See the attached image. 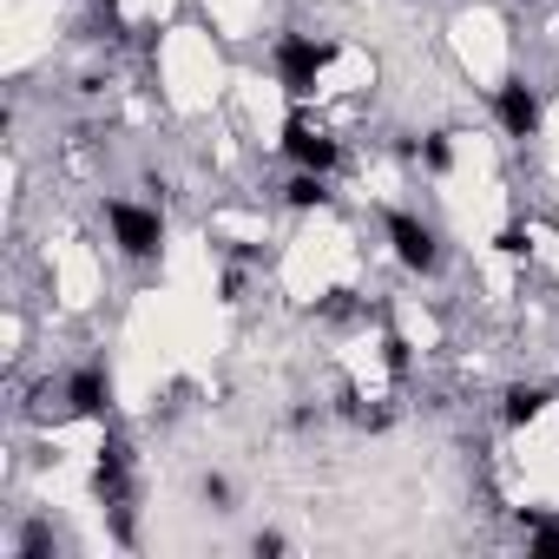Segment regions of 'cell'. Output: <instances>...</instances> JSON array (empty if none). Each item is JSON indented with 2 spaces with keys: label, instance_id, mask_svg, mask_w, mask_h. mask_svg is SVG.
I'll list each match as a JSON object with an SVG mask.
<instances>
[{
  "label": "cell",
  "instance_id": "cell-13",
  "mask_svg": "<svg viewBox=\"0 0 559 559\" xmlns=\"http://www.w3.org/2000/svg\"><path fill=\"white\" fill-rule=\"evenodd\" d=\"M204 500H211V507H230V480H224V474H211V480H204Z\"/></svg>",
  "mask_w": 559,
  "mask_h": 559
},
{
  "label": "cell",
  "instance_id": "cell-1",
  "mask_svg": "<svg viewBox=\"0 0 559 559\" xmlns=\"http://www.w3.org/2000/svg\"><path fill=\"white\" fill-rule=\"evenodd\" d=\"M336 60V47L330 40H310V34H284L276 40V80H284V93L290 99H304V93H317V80H323V67Z\"/></svg>",
  "mask_w": 559,
  "mask_h": 559
},
{
  "label": "cell",
  "instance_id": "cell-10",
  "mask_svg": "<svg viewBox=\"0 0 559 559\" xmlns=\"http://www.w3.org/2000/svg\"><path fill=\"white\" fill-rule=\"evenodd\" d=\"M526 526H533V533H526V552H533V559H559V520L526 513Z\"/></svg>",
  "mask_w": 559,
  "mask_h": 559
},
{
  "label": "cell",
  "instance_id": "cell-14",
  "mask_svg": "<svg viewBox=\"0 0 559 559\" xmlns=\"http://www.w3.org/2000/svg\"><path fill=\"white\" fill-rule=\"evenodd\" d=\"M99 8H119V0H99Z\"/></svg>",
  "mask_w": 559,
  "mask_h": 559
},
{
  "label": "cell",
  "instance_id": "cell-2",
  "mask_svg": "<svg viewBox=\"0 0 559 559\" xmlns=\"http://www.w3.org/2000/svg\"><path fill=\"white\" fill-rule=\"evenodd\" d=\"M106 224H112V243H119L126 257H158V250H165V217H158L152 204L112 198V204H106Z\"/></svg>",
  "mask_w": 559,
  "mask_h": 559
},
{
  "label": "cell",
  "instance_id": "cell-12",
  "mask_svg": "<svg viewBox=\"0 0 559 559\" xmlns=\"http://www.w3.org/2000/svg\"><path fill=\"white\" fill-rule=\"evenodd\" d=\"M382 362L402 376V369H408V343H402V336H389V343H382Z\"/></svg>",
  "mask_w": 559,
  "mask_h": 559
},
{
  "label": "cell",
  "instance_id": "cell-5",
  "mask_svg": "<svg viewBox=\"0 0 559 559\" xmlns=\"http://www.w3.org/2000/svg\"><path fill=\"white\" fill-rule=\"evenodd\" d=\"M493 112H500V126H507L513 139H533V132H539V93H533L520 73L493 86Z\"/></svg>",
  "mask_w": 559,
  "mask_h": 559
},
{
  "label": "cell",
  "instance_id": "cell-3",
  "mask_svg": "<svg viewBox=\"0 0 559 559\" xmlns=\"http://www.w3.org/2000/svg\"><path fill=\"white\" fill-rule=\"evenodd\" d=\"M389 243H395V257H402V270H435L441 263V237L415 217V211H389Z\"/></svg>",
  "mask_w": 559,
  "mask_h": 559
},
{
  "label": "cell",
  "instance_id": "cell-9",
  "mask_svg": "<svg viewBox=\"0 0 559 559\" xmlns=\"http://www.w3.org/2000/svg\"><path fill=\"white\" fill-rule=\"evenodd\" d=\"M284 204H290V211H317V204H330V185H323V171H297V178L284 185Z\"/></svg>",
  "mask_w": 559,
  "mask_h": 559
},
{
  "label": "cell",
  "instance_id": "cell-8",
  "mask_svg": "<svg viewBox=\"0 0 559 559\" xmlns=\"http://www.w3.org/2000/svg\"><path fill=\"white\" fill-rule=\"evenodd\" d=\"M546 402H552V395H546L539 382H513L500 415H507V428H526V421H539V415H546Z\"/></svg>",
  "mask_w": 559,
  "mask_h": 559
},
{
  "label": "cell",
  "instance_id": "cell-6",
  "mask_svg": "<svg viewBox=\"0 0 559 559\" xmlns=\"http://www.w3.org/2000/svg\"><path fill=\"white\" fill-rule=\"evenodd\" d=\"M126 441H106L99 448V467H93V493L106 500V507H126Z\"/></svg>",
  "mask_w": 559,
  "mask_h": 559
},
{
  "label": "cell",
  "instance_id": "cell-11",
  "mask_svg": "<svg viewBox=\"0 0 559 559\" xmlns=\"http://www.w3.org/2000/svg\"><path fill=\"white\" fill-rule=\"evenodd\" d=\"M421 165H428V171H448V165H454V145H448V132H428V139H421Z\"/></svg>",
  "mask_w": 559,
  "mask_h": 559
},
{
  "label": "cell",
  "instance_id": "cell-4",
  "mask_svg": "<svg viewBox=\"0 0 559 559\" xmlns=\"http://www.w3.org/2000/svg\"><path fill=\"white\" fill-rule=\"evenodd\" d=\"M284 152H290V158H297L304 171H323V178H330V171H336V158H343V145H336L330 132H317V126H310L304 112H297V119L284 126Z\"/></svg>",
  "mask_w": 559,
  "mask_h": 559
},
{
  "label": "cell",
  "instance_id": "cell-7",
  "mask_svg": "<svg viewBox=\"0 0 559 559\" xmlns=\"http://www.w3.org/2000/svg\"><path fill=\"white\" fill-rule=\"evenodd\" d=\"M67 415H106V369L67 376Z\"/></svg>",
  "mask_w": 559,
  "mask_h": 559
}]
</instances>
